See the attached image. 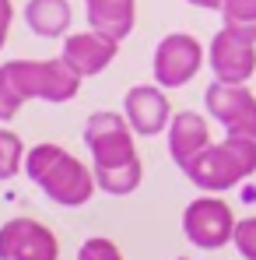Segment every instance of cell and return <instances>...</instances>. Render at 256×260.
Instances as JSON below:
<instances>
[{
    "label": "cell",
    "mask_w": 256,
    "mask_h": 260,
    "mask_svg": "<svg viewBox=\"0 0 256 260\" xmlns=\"http://www.w3.org/2000/svg\"><path fill=\"white\" fill-rule=\"evenodd\" d=\"M85 148L91 151V173L102 193L109 197H127L140 186V155L133 144V127L127 116L98 109L85 123Z\"/></svg>",
    "instance_id": "obj_1"
},
{
    "label": "cell",
    "mask_w": 256,
    "mask_h": 260,
    "mask_svg": "<svg viewBox=\"0 0 256 260\" xmlns=\"http://www.w3.org/2000/svg\"><path fill=\"white\" fill-rule=\"evenodd\" d=\"M81 74L56 60H7L0 67V123H11L28 99L43 102H70L81 88Z\"/></svg>",
    "instance_id": "obj_2"
},
{
    "label": "cell",
    "mask_w": 256,
    "mask_h": 260,
    "mask_svg": "<svg viewBox=\"0 0 256 260\" xmlns=\"http://www.w3.org/2000/svg\"><path fill=\"white\" fill-rule=\"evenodd\" d=\"M25 173L60 208H81L98 190L95 173L60 144H35L25 155Z\"/></svg>",
    "instance_id": "obj_3"
},
{
    "label": "cell",
    "mask_w": 256,
    "mask_h": 260,
    "mask_svg": "<svg viewBox=\"0 0 256 260\" xmlns=\"http://www.w3.org/2000/svg\"><path fill=\"white\" fill-rule=\"evenodd\" d=\"M182 173L204 193H225L256 173V141L225 137L221 144H211L207 151H200Z\"/></svg>",
    "instance_id": "obj_4"
},
{
    "label": "cell",
    "mask_w": 256,
    "mask_h": 260,
    "mask_svg": "<svg viewBox=\"0 0 256 260\" xmlns=\"http://www.w3.org/2000/svg\"><path fill=\"white\" fill-rule=\"evenodd\" d=\"M207 63L214 71V81L246 85L256 71V28L221 25L207 46Z\"/></svg>",
    "instance_id": "obj_5"
},
{
    "label": "cell",
    "mask_w": 256,
    "mask_h": 260,
    "mask_svg": "<svg viewBox=\"0 0 256 260\" xmlns=\"http://www.w3.org/2000/svg\"><path fill=\"white\" fill-rule=\"evenodd\" d=\"M235 211L217 197V193H204L197 201L186 204L182 211V236L197 246V250H221L235 239Z\"/></svg>",
    "instance_id": "obj_6"
},
{
    "label": "cell",
    "mask_w": 256,
    "mask_h": 260,
    "mask_svg": "<svg viewBox=\"0 0 256 260\" xmlns=\"http://www.w3.org/2000/svg\"><path fill=\"white\" fill-rule=\"evenodd\" d=\"M204 46L197 43L193 36L186 32H172L162 43L155 46V60H151V71H155V85H162L165 91L169 88H182L190 85L200 67H204Z\"/></svg>",
    "instance_id": "obj_7"
},
{
    "label": "cell",
    "mask_w": 256,
    "mask_h": 260,
    "mask_svg": "<svg viewBox=\"0 0 256 260\" xmlns=\"http://www.w3.org/2000/svg\"><path fill=\"white\" fill-rule=\"evenodd\" d=\"M204 102H207V113L225 127V137L256 141V95L246 85L211 81L204 91Z\"/></svg>",
    "instance_id": "obj_8"
},
{
    "label": "cell",
    "mask_w": 256,
    "mask_h": 260,
    "mask_svg": "<svg viewBox=\"0 0 256 260\" xmlns=\"http://www.w3.org/2000/svg\"><path fill=\"white\" fill-rule=\"evenodd\" d=\"M0 260H60V239L35 218L0 225Z\"/></svg>",
    "instance_id": "obj_9"
},
{
    "label": "cell",
    "mask_w": 256,
    "mask_h": 260,
    "mask_svg": "<svg viewBox=\"0 0 256 260\" xmlns=\"http://www.w3.org/2000/svg\"><path fill=\"white\" fill-rule=\"evenodd\" d=\"M123 116L137 137H158L172 123V106L162 85H133L123 95Z\"/></svg>",
    "instance_id": "obj_10"
},
{
    "label": "cell",
    "mask_w": 256,
    "mask_h": 260,
    "mask_svg": "<svg viewBox=\"0 0 256 260\" xmlns=\"http://www.w3.org/2000/svg\"><path fill=\"white\" fill-rule=\"evenodd\" d=\"M116 53H120V43H113V39L91 32V28L67 36V39H63V49H60V56L67 60V67H70L74 74H81V78L102 74V71L116 60Z\"/></svg>",
    "instance_id": "obj_11"
},
{
    "label": "cell",
    "mask_w": 256,
    "mask_h": 260,
    "mask_svg": "<svg viewBox=\"0 0 256 260\" xmlns=\"http://www.w3.org/2000/svg\"><path fill=\"white\" fill-rule=\"evenodd\" d=\"M214 141H211V123L200 116V113H193V109H182V113H175L169 123V155L172 162L179 166V169H186L200 151H207Z\"/></svg>",
    "instance_id": "obj_12"
},
{
    "label": "cell",
    "mask_w": 256,
    "mask_h": 260,
    "mask_svg": "<svg viewBox=\"0 0 256 260\" xmlns=\"http://www.w3.org/2000/svg\"><path fill=\"white\" fill-rule=\"evenodd\" d=\"M85 14H88V28L113 39V43H123L130 32H133V21H137V4L133 0H85Z\"/></svg>",
    "instance_id": "obj_13"
},
{
    "label": "cell",
    "mask_w": 256,
    "mask_h": 260,
    "mask_svg": "<svg viewBox=\"0 0 256 260\" xmlns=\"http://www.w3.org/2000/svg\"><path fill=\"white\" fill-rule=\"evenodd\" d=\"M70 21H74L70 0H28L25 4V25L39 39H60V36H67Z\"/></svg>",
    "instance_id": "obj_14"
},
{
    "label": "cell",
    "mask_w": 256,
    "mask_h": 260,
    "mask_svg": "<svg viewBox=\"0 0 256 260\" xmlns=\"http://www.w3.org/2000/svg\"><path fill=\"white\" fill-rule=\"evenodd\" d=\"M25 166V148L21 137L14 130H0V179L18 176V169Z\"/></svg>",
    "instance_id": "obj_15"
},
{
    "label": "cell",
    "mask_w": 256,
    "mask_h": 260,
    "mask_svg": "<svg viewBox=\"0 0 256 260\" xmlns=\"http://www.w3.org/2000/svg\"><path fill=\"white\" fill-rule=\"evenodd\" d=\"M221 18L225 25L256 28V0H221Z\"/></svg>",
    "instance_id": "obj_16"
},
{
    "label": "cell",
    "mask_w": 256,
    "mask_h": 260,
    "mask_svg": "<svg viewBox=\"0 0 256 260\" xmlns=\"http://www.w3.org/2000/svg\"><path fill=\"white\" fill-rule=\"evenodd\" d=\"M78 260H123V253H120V246H116L113 239H105V236H91V239L81 243Z\"/></svg>",
    "instance_id": "obj_17"
},
{
    "label": "cell",
    "mask_w": 256,
    "mask_h": 260,
    "mask_svg": "<svg viewBox=\"0 0 256 260\" xmlns=\"http://www.w3.org/2000/svg\"><path fill=\"white\" fill-rule=\"evenodd\" d=\"M235 250L242 260H256V218H242L235 225Z\"/></svg>",
    "instance_id": "obj_18"
},
{
    "label": "cell",
    "mask_w": 256,
    "mask_h": 260,
    "mask_svg": "<svg viewBox=\"0 0 256 260\" xmlns=\"http://www.w3.org/2000/svg\"><path fill=\"white\" fill-rule=\"evenodd\" d=\"M11 18H14V7H11V0H0V49H4V43H7Z\"/></svg>",
    "instance_id": "obj_19"
},
{
    "label": "cell",
    "mask_w": 256,
    "mask_h": 260,
    "mask_svg": "<svg viewBox=\"0 0 256 260\" xmlns=\"http://www.w3.org/2000/svg\"><path fill=\"white\" fill-rule=\"evenodd\" d=\"M186 4H193L200 11H221V0H186Z\"/></svg>",
    "instance_id": "obj_20"
}]
</instances>
